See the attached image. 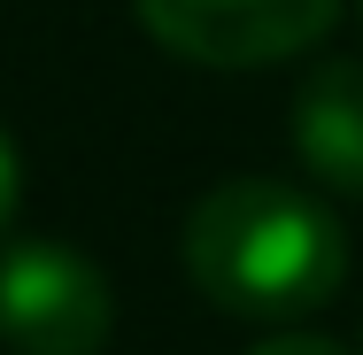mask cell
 <instances>
[{
	"mask_svg": "<svg viewBox=\"0 0 363 355\" xmlns=\"http://www.w3.org/2000/svg\"><path fill=\"white\" fill-rule=\"evenodd\" d=\"M186 278L240 325H301L348 278V232L309 186L224 178L186 209Z\"/></svg>",
	"mask_w": 363,
	"mask_h": 355,
	"instance_id": "1",
	"label": "cell"
},
{
	"mask_svg": "<svg viewBox=\"0 0 363 355\" xmlns=\"http://www.w3.org/2000/svg\"><path fill=\"white\" fill-rule=\"evenodd\" d=\"M116 332V293L70 240L0 247V348L8 355H101Z\"/></svg>",
	"mask_w": 363,
	"mask_h": 355,
	"instance_id": "2",
	"label": "cell"
},
{
	"mask_svg": "<svg viewBox=\"0 0 363 355\" xmlns=\"http://www.w3.org/2000/svg\"><path fill=\"white\" fill-rule=\"evenodd\" d=\"M155 47L201 70H263L317 47L340 23V0H132Z\"/></svg>",
	"mask_w": 363,
	"mask_h": 355,
	"instance_id": "3",
	"label": "cell"
},
{
	"mask_svg": "<svg viewBox=\"0 0 363 355\" xmlns=\"http://www.w3.org/2000/svg\"><path fill=\"white\" fill-rule=\"evenodd\" d=\"M286 140L309 170V186L363 201V62H317L294 85Z\"/></svg>",
	"mask_w": 363,
	"mask_h": 355,
	"instance_id": "4",
	"label": "cell"
},
{
	"mask_svg": "<svg viewBox=\"0 0 363 355\" xmlns=\"http://www.w3.org/2000/svg\"><path fill=\"white\" fill-rule=\"evenodd\" d=\"M247 355H348V348L325 340V332H271L263 348H247Z\"/></svg>",
	"mask_w": 363,
	"mask_h": 355,
	"instance_id": "5",
	"label": "cell"
},
{
	"mask_svg": "<svg viewBox=\"0 0 363 355\" xmlns=\"http://www.w3.org/2000/svg\"><path fill=\"white\" fill-rule=\"evenodd\" d=\"M16 186H23V170H16V147L0 132V232H8V216H16Z\"/></svg>",
	"mask_w": 363,
	"mask_h": 355,
	"instance_id": "6",
	"label": "cell"
}]
</instances>
